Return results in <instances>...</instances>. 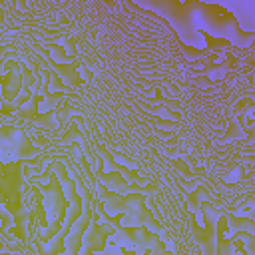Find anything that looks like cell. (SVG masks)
I'll use <instances>...</instances> for the list:
<instances>
[{"label": "cell", "instance_id": "6da1fadb", "mask_svg": "<svg viewBox=\"0 0 255 255\" xmlns=\"http://www.w3.org/2000/svg\"><path fill=\"white\" fill-rule=\"evenodd\" d=\"M34 159H12V161H2L0 165V201L6 211L12 213L14 217V227L12 233L20 239L26 241V231L24 223L30 219L32 211H26L22 205V167Z\"/></svg>", "mask_w": 255, "mask_h": 255}, {"label": "cell", "instance_id": "7a4b0ae2", "mask_svg": "<svg viewBox=\"0 0 255 255\" xmlns=\"http://www.w3.org/2000/svg\"><path fill=\"white\" fill-rule=\"evenodd\" d=\"M100 199L104 201V207L110 209L112 213H124V225L131 227V225H147L153 229H161V223L149 213L147 205H145V193L133 191V193H116L112 189H108L102 181L96 183Z\"/></svg>", "mask_w": 255, "mask_h": 255}, {"label": "cell", "instance_id": "3957f363", "mask_svg": "<svg viewBox=\"0 0 255 255\" xmlns=\"http://www.w3.org/2000/svg\"><path fill=\"white\" fill-rule=\"evenodd\" d=\"M48 171V183H36V187L40 191H44L46 195V209H48V217H50V227L44 235H40V239L44 243H52V239L62 231L64 227V219H68V211H70V199L66 195V189L58 177V173L54 171V163H50L46 167Z\"/></svg>", "mask_w": 255, "mask_h": 255}, {"label": "cell", "instance_id": "277c9868", "mask_svg": "<svg viewBox=\"0 0 255 255\" xmlns=\"http://www.w3.org/2000/svg\"><path fill=\"white\" fill-rule=\"evenodd\" d=\"M52 163H54V171L58 173V177H60V181H62V185H64V189H66V195H68V199H70V211H68V219H66L64 227H62V231L52 239L48 251H42L40 255H62V253L66 251V237L70 235V231H72V227L76 225V221L84 215V195L76 191L78 179H72V177H70L66 165H64L60 159H56V161H52Z\"/></svg>", "mask_w": 255, "mask_h": 255}, {"label": "cell", "instance_id": "5b68a950", "mask_svg": "<svg viewBox=\"0 0 255 255\" xmlns=\"http://www.w3.org/2000/svg\"><path fill=\"white\" fill-rule=\"evenodd\" d=\"M112 245L120 247H128L135 253H143V251H151V255H171L165 249V241L159 237V233H153L147 225H116V235L112 239Z\"/></svg>", "mask_w": 255, "mask_h": 255}, {"label": "cell", "instance_id": "8992f818", "mask_svg": "<svg viewBox=\"0 0 255 255\" xmlns=\"http://www.w3.org/2000/svg\"><path fill=\"white\" fill-rule=\"evenodd\" d=\"M199 213L203 217V227L197 225L193 213H191V219H189V227H191L193 239L197 241V245H199L203 255H215V231H217V223L225 215V211L223 209H215L207 199H203L201 205H199Z\"/></svg>", "mask_w": 255, "mask_h": 255}, {"label": "cell", "instance_id": "52a82bcc", "mask_svg": "<svg viewBox=\"0 0 255 255\" xmlns=\"http://www.w3.org/2000/svg\"><path fill=\"white\" fill-rule=\"evenodd\" d=\"M78 183H80V189H82V195H84V215L76 221V225L72 227L70 235L66 237L68 255H80L82 245H84V235L90 229V223L94 221L92 219V189L88 187V183L82 177H78Z\"/></svg>", "mask_w": 255, "mask_h": 255}, {"label": "cell", "instance_id": "ba28073f", "mask_svg": "<svg viewBox=\"0 0 255 255\" xmlns=\"http://www.w3.org/2000/svg\"><path fill=\"white\" fill-rule=\"evenodd\" d=\"M98 159V181H102L108 189H112V191H116V193H122V195H126V193H133V191H151L153 189V185H137V183H133V181H128L126 177H124V173H120V171H104V163H106V159H104V155H98L96 157Z\"/></svg>", "mask_w": 255, "mask_h": 255}, {"label": "cell", "instance_id": "9c48e42d", "mask_svg": "<svg viewBox=\"0 0 255 255\" xmlns=\"http://www.w3.org/2000/svg\"><path fill=\"white\" fill-rule=\"evenodd\" d=\"M114 237L116 235V227L114 225H106L102 221H92L90 223V229L86 231L84 235V245H82V251L80 255H94L96 251H106L108 249V237Z\"/></svg>", "mask_w": 255, "mask_h": 255}, {"label": "cell", "instance_id": "30bf717a", "mask_svg": "<svg viewBox=\"0 0 255 255\" xmlns=\"http://www.w3.org/2000/svg\"><path fill=\"white\" fill-rule=\"evenodd\" d=\"M44 98H46V96H42L40 92H36V94L32 96V100H30V106L16 110V116L22 118V120L34 122V124H38V126H42V128L54 129V128H56V124H54V120H52V118H54V112H40V110H38V106H40V102H42Z\"/></svg>", "mask_w": 255, "mask_h": 255}, {"label": "cell", "instance_id": "8fae6325", "mask_svg": "<svg viewBox=\"0 0 255 255\" xmlns=\"http://www.w3.org/2000/svg\"><path fill=\"white\" fill-rule=\"evenodd\" d=\"M96 149H98V153H100V155H104V159L110 163V167H112L110 171H120V173L128 175V177H129V181H133V183H135V181H141V175H139L135 169H129L128 165H120V163L114 159V155H112V153H110L102 143H96Z\"/></svg>", "mask_w": 255, "mask_h": 255}, {"label": "cell", "instance_id": "7c38bea8", "mask_svg": "<svg viewBox=\"0 0 255 255\" xmlns=\"http://www.w3.org/2000/svg\"><path fill=\"white\" fill-rule=\"evenodd\" d=\"M50 62H52V66L58 70V74L64 78V80H68V84L70 86H74V88H78V86H82L84 84V80L78 76V64L76 62H72V64H64V62H56V60H52L50 58Z\"/></svg>", "mask_w": 255, "mask_h": 255}, {"label": "cell", "instance_id": "4fadbf2b", "mask_svg": "<svg viewBox=\"0 0 255 255\" xmlns=\"http://www.w3.org/2000/svg\"><path fill=\"white\" fill-rule=\"evenodd\" d=\"M227 221H229L231 235L237 233V231H251V233H255V219L253 217H241V215L227 213Z\"/></svg>", "mask_w": 255, "mask_h": 255}, {"label": "cell", "instance_id": "5bb4252c", "mask_svg": "<svg viewBox=\"0 0 255 255\" xmlns=\"http://www.w3.org/2000/svg\"><path fill=\"white\" fill-rule=\"evenodd\" d=\"M205 193H207V191H205V187H201V185H199L195 191H187V201H189V205L199 211V205H201V201H203L201 197H203Z\"/></svg>", "mask_w": 255, "mask_h": 255}, {"label": "cell", "instance_id": "9a60e30c", "mask_svg": "<svg viewBox=\"0 0 255 255\" xmlns=\"http://www.w3.org/2000/svg\"><path fill=\"white\" fill-rule=\"evenodd\" d=\"M118 249H120V253H122V255H151V251H143V253H135V251H131V249H128V247H124V245H120Z\"/></svg>", "mask_w": 255, "mask_h": 255}, {"label": "cell", "instance_id": "2e32d148", "mask_svg": "<svg viewBox=\"0 0 255 255\" xmlns=\"http://www.w3.org/2000/svg\"><path fill=\"white\" fill-rule=\"evenodd\" d=\"M253 159H255V155H253Z\"/></svg>", "mask_w": 255, "mask_h": 255}, {"label": "cell", "instance_id": "e0dca14e", "mask_svg": "<svg viewBox=\"0 0 255 255\" xmlns=\"http://www.w3.org/2000/svg\"><path fill=\"white\" fill-rule=\"evenodd\" d=\"M235 255H239V253H235Z\"/></svg>", "mask_w": 255, "mask_h": 255}, {"label": "cell", "instance_id": "ac0fdd59", "mask_svg": "<svg viewBox=\"0 0 255 255\" xmlns=\"http://www.w3.org/2000/svg\"><path fill=\"white\" fill-rule=\"evenodd\" d=\"M201 255H203V253H201Z\"/></svg>", "mask_w": 255, "mask_h": 255}]
</instances>
